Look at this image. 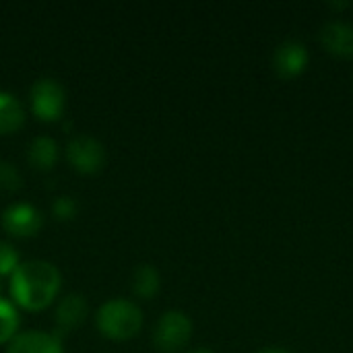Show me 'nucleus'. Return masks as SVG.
<instances>
[{
	"label": "nucleus",
	"instance_id": "14",
	"mask_svg": "<svg viewBox=\"0 0 353 353\" xmlns=\"http://www.w3.org/2000/svg\"><path fill=\"white\" fill-rule=\"evenodd\" d=\"M19 308L6 300L0 298V345H8L19 335Z\"/></svg>",
	"mask_w": 353,
	"mask_h": 353
},
{
	"label": "nucleus",
	"instance_id": "8",
	"mask_svg": "<svg viewBox=\"0 0 353 353\" xmlns=\"http://www.w3.org/2000/svg\"><path fill=\"white\" fill-rule=\"evenodd\" d=\"M6 353H64L62 337L46 331H23L6 347Z\"/></svg>",
	"mask_w": 353,
	"mask_h": 353
},
{
	"label": "nucleus",
	"instance_id": "20",
	"mask_svg": "<svg viewBox=\"0 0 353 353\" xmlns=\"http://www.w3.org/2000/svg\"><path fill=\"white\" fill-rule=\"evenodd\" d=\"M0 298H2V281H0Z\"/></svg>",
	"mask_w": 353,
	"mask_h": 353
},
{
	"label": "nucleus",
	"instance_id": "11",
	"mask_svg": "<svg viewBox=\"0 0 353 353\" xmlns=\"http://www.w3.org/2000/svg\"><path fill=\"white\" fill-rule=\"evenodd\" d=\"M23 124H25V110L21 101L10 93L0 91V137L17 132Z\"/></svg>",
	"mask_w": 353,
	"mask_h": 353
},
{
	"label": "nucleus",
	"instance_id": "6",
	"mask_svg": "<svg viewBox=\"0 0 353 353\" xmlns=\"http://www.w3.org/2000/svg\"><path fill=\"white\" fill-rule=\"evenodd\" d=\"M0 223H2V230L10 238L25 240V238H33L39 234L43 225V217L39 209L29 203H12L4 209Z\"/></svg>",
	"mask_w": 353,
	"mask_h": 353
},
{
	"label": "nucleus",
	"instance_id": "16",
	"mask_svg": "<svg viewBox=\"0 0 353 353\" xmlns=\"http://www.w3.org/2000/svg\"><path fill=\"white\" fill-rule=\"evenodd\" d=\"M52 213L58 221H70L77 215V203L70 196H58L52 205Z\"/></svg>",
	"mask_w": 353,
	"mask_h": 353
},
{
	"label": "nucleus",
	"instance_id": "4",
	"mask_svg": "<svg viewBox=\"0 0 353 353\" xmlns=\"http://www.w3.org/2000/svg\"><path fill=\"white\" fill-rule=\"evenodd\" d=\"M31 110L41 122H56L66 110V91L56 79H39L29 91Z\"/></svg>",
	"mask_w": 353,
	"mask_h": 353
},
{
	"label": "nucleus",
	"instance_id": "1",
	"mask_svg": "<svg viewBox=\"0 0 353 353\" xmlns=\"http://www.w3.org/2000/svg\"><path fill=\"white\" fill-rule=\"evenodd\" d=\"M62 275L56 265L33 259L21 263L8 277L10 302L27 312H41L58 298Z\"/></svg>",
	"mask_w": 353,
	"mask_h": 353
},
{
	"label": "nucleus",
	"instance_id": "12",
	"mask_svg": "<svg viewBox=\"0 0 353 353\" xmlns=\"http://www.w3.org/2000/svg\"><path fill=\"white\" fill-rule=\"evenodd\" d=\"M27 159L35 170L48 172L56 165L58 161V145L52 137H37L31 141L29 151H27Z\"/></svg>",
	"mask_w": 353,
	"mask_h": 353
},
{
	"label": "nucleus",
	"instance_id": "17",
	"mask_svg": "<svg viewBox=\"0 0 353 353\" xmlns=\"http://www.w3.org/2000/svg\"><path fill=\"white\" fill-rule=\"evenodd\" d=\"M21 186V176L10 163H0V188L17 190Z\"/></svg>",
	"mask_w": 353,
	"mask_h": 353
},
{
	"label": "nucleus",
	"instance_id": "18",
	"mask_svg": "<svg viewBox=\"0 0 353 353\" xmlns=\"http://www.w3.org/2000/svg\"><path fill=\"white\" fill-rule=\"evenodd\" d=\"M256 353H294V352H288V350H281V347H265V350H259Z\"/></svg>",
	"mask_w": 353,
	"mask_h": 353
},
{
	"label": "nucleus",
	"instance_id": "13",
	"mask_svg": "<svg viewBox=\"0 0 353 353\" xmlns=\"http://www.w3.org/2000/svg\"><path fill=\"white\" fill-rule=\"evenodd\" d=\"M161 277L153 265H139L132 273V292L141 300H153L159 294Z\"/></svg>",
	"mask_w": 353,
	"mask_h": 353
},
{
	"label": "nucleus",
	"instance_id": "19",
	"mask_svg": "<svg viewBox=\"0 0 353 353\" xmlns=\"http://www.w3.org/2000/svg\"><path fill=\"white\" fill-rule=\"evenodd\" d=\"M188 353H215V352H211V350H207V347H201V350H192V352H188Z\"/></svg>",
	"mask_w": 353,
	"mask_h": 353
},
{
	"label": "nucleus",
	"instance_id": "2",
	"mask_svg": "<svg viewBox=\"0 0 353 353\" xmlns=\"http://www.w3.org/2000/svg\"><path fill=\"white\" fill-rule=\"evenodd\" d=\"M95 327L110 341H128L141 333L143 312L134 302L114 298L103 302L95 312Z\"/></svg>",
	"mask_w": 353,
	"mask_h": 353
},
{
	"label": "nucleus",
	"instance_id": "10",
	"mask_svg": "<svg viewBox=\"0 0 353 353\" xmlns=\"http://www.w3.org/2000/svg\"><path fill=\"white\" fill-rule=\"evenodd\" d=\"M87 302L79 294H66L56 308V335H64L81 327L87 319Z\"/></svg>",
	"mask_w": 353,
	"mask_h": 353
},
{
	"label": "nucleus",
	"instance_id": "3",
	"mask_svg": "<svg viewBox=\"0 0 353 353\" xmlns=\"http://www.w3.org/2000/svg\"><path fill=\"white\" fill-rule=\"evenodd\" d=\"M192 337V321L182 310H168L159 316L153 329V345L161 353L184 350Z\"/></svg>",
	"mask_w": 353,
	"mask_h": 353
},
{
	"label": "nucleus",
	"instance_id": "15",
	"mask_svg": "<svg viewBox=\"0 0 353 353\" xmlns=\"http://www.w3.org/2000/svg\"><path fill=\"white\" fill-rule=\"evenodd\" d=\"M19 265H21V259H19L17 248L8 242H0V279L10 277Z\"/></svg>",
	"mask_w": 353,
	"mask_h": 353
},
{
	"label": "nucleus",
	"instance_id": "5",
	"mask_svg": "<svg viewBox=\"0 0 353 353\" xmlns=\"http://www.w3.org/2000/svg\"><path fill=\"white\" fill-rule=\"evenodd\" d=\"M66 159L72 165L74 172L91 176L97 174L105 163V149L103 145L89 137V134H77L66 145Z\"/></svg>",
	"mask_w": 353,
	"mask_h": 353
},
{
	"label": "nucleus",
	"instance_id": "7",
	"mask_svg": "<svg viewBox=\"0 0 353 353\" xmlns=\"http://www.w3.org/2000/svg\"><path fill=\"white\" fill-rule=\"evenodd\" d=\"M310 62V54L306 50L304 43L296 41V39H288L281 41L275 52H273V70L277 72V77L281 79H296L300 77Z\"/></svg>",
	"mask_w": 353,
	"mask_h": 353
},
{
	"label": "nucleus",
	"instance_id": "9",
	"mask_svg": "<svg viewBox=\"0 0 353 353\" xmlns=\"http://www.w3.org/2000/svg\"><path fill=\"white\" fill-rule=\"evenodd\" d=\"M319 39L331 56L343 60L353 58V25L350 23H341V21L327 23L321 29Z\"/></svg>",
	"mask_w": 353,
	"mask_h": 353
}]
</instances>
